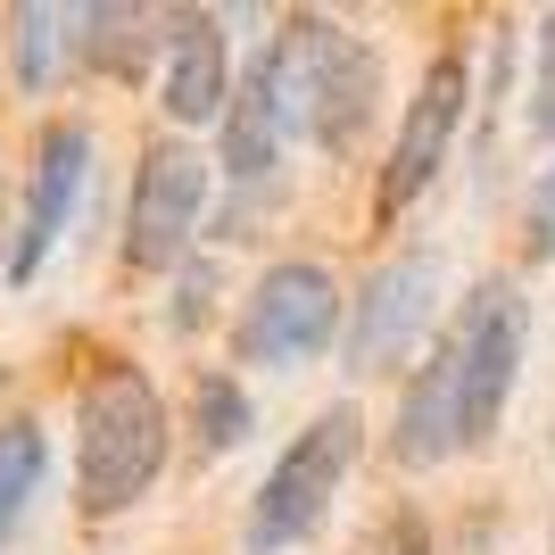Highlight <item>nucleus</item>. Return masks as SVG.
Masks as SVG:
<instances>
[{
  "instance_id": "ddd939ff",
  "label": "nucleus",
  "mask_w": 555,
  "mask_h": 555,
  "mask_svg": "<svg viewBox=\"0 0 555 555\" xmlns=\"http://www.w3.org/2000/svg\"><path fill=\"white\" fill-rule=\"evenodd\" d=\"M150 9H75V59L100 75H141L150 67Z\"/></svg>"
},
{
  "instance_id": "f257e3e1",
  "label": "nucleus",
  "mask_w": 555,
  "mask_h": 555,
  "mask_svg": "<svg viewBox=\"0 0 555 555\" xmlns=\"http://www.w3.org/2000/svg\"><path fill=\"white\" fill-rule=\"evenodd\" d=\"M166 440H175V423H166L158 382L125 357L92 365L75 390V506L92 522L141 506L166 473Z\"/></svg>"
},
{
  "instance_id": "7ed1b4c3",
  "label": "nucleus",
  "mask_w": 555,
  "mask_h": 555,
  "mask_svg": "<svg viewBox=\"0 0 555 555\" xmlns=\"http://www.w3.org/2000/svg\"><path fill=\"white\" fill-rule=\"evenodd\" d=\"M357 448H365V415H357L348 398H340V406H324V415L274 456V473L257 481L249 522H241V547H249V555L307 547V539L324 531L332 498L348 489V473H357Z\"/></svg>"
},
{
  "instance_id": "1a4fd4ad",
  "label": "nucleus",
  "mask_w": 555,
  "mask_h": 555,
  "mask_svg": "<svg viewBox=\"0 0 555 555\" xmlns=\"http://www.w3.org/2000/svg\"><path fill=\"white\" fill-rule=\"evenodd\" d=\"M464 92H473V67H464V50H440L431 67H423L415 100H406V116H398V141H390V166H382V224L390 216H406L423 199V191L440 183L448 166V141H456L464 125Z\"/></svg>"
},
{
  "instance_id": "20e7f679",
  "label": "nucleus",
  "mask_w": 555,
  "mask_h": 555,
  "mask_svg": "<svg viewBox=\"0 0 555 555\" xmlns=\"http://www.w3.org/2000/svg\"><path fill=\"white\" fill-rule=\"evenodd\" d=\"M522 348H531V299H522V282L489 274L481 291L456 307V324H448V340H440L448 373H456V406H464V448L498 440L506 398H514V382H522Z\"/></svg>"
},
{
  "instance_id": "39448f33",
  "label": "nucleus",
  "mask_w": 555,
  "mask_h": 555,
  "mask_svg": "<svg viewBox=\"0 0 555 555\" xmlns=\"http://www.w3.org/2000/svg\"><path fill=\"white\" fill-rule=\"evenodd\" d=\"M340 340V282L315 266V257H282L257 274V291L241 299V324H232V357L266 373L315 365L324 348Z\"/></svg>"
},
{
  "instance_id": "a211bd4d",
  "label": "nucleus",
  "mask_w": 555,
  "mask_h": 555,
  "mask_svg": "<svg viewBox=\"0 0 555 555\" xmlns=\"http://www.w3.org/2000/svg\"><path fill=\"white\" fill-rule=\"evenodd\" d=\"M531 257H555V166L539 175V191H531Z\"/></svg>"
},
{
  "instance_id": "2eb2a0df",
  "label": "nucleus",
  "mask_w": 555,
  "mask_h": 555,
  "mask_svg": "<svg viewBox=\"0 0 555 555\" xmlns=\"http://www.w3.org/2000/svg\"><path fill=\"white\" fill-rule=\"evenodd\" d=\"M191 423H199V448H208V456H232V448L249 440L257 406H249V390H241L232 373H199V390H191Z\"/></svg>"
},
{
  "instance_id": "6ab92c4d",
  "label": "nucleus",
  "mask_w": 555,
  "mask_h": 555,
  "mask_svg": "<svg viewBox=\"0 0 555 555\" xmlns=\"http://www.w3.org/2000/svg\"><path fill=\"white\" fill-rule=\"evenodd\" d=\"M208 282H216L208 266H191V274H183V307H175V324H183V332L199 324V315H208Z\"/></svg>"
},
{
  "instance_id": "6e6552de",
  "label": "nucleus",
  "mask_w": 555,
  "mask_h": 555,
  "mask_svg": "<svg viewBox=\"0 0 555 555\" xmlns=\"http://www.w3.org/2000/svg\"><path fill=\"white\" fill-rule=\"evenodd\" d=\"M431 315H440V257L431 249L373 266L365 291L348 299V373H398V357H415Z\"/></svg>"
},
{
  "instance_id": "f3484780",
  "label": "nucleus",
  "mask_w": 555,
  "mask_h": 555,
  "mask_svg": "<svg viewBox=\"0 0 555 555\" xmlns=\"http://www.w3.org/2000/svg\"><path fill=\"white\" fill-rule=\"evenodd\" d=\"M431 539H423V522L415 514H390V522H373V539H365V555H423Z\"/></svg>"
},
{
  "instance_id": "9b49d317",
  "label": "nucleus",
  "mask_w": 555,
  "mask_h": 555,
  "mask_svg": "<svg viewBox=\"0 0 555 555\" xmlns=\"http://www.w3.org/2000/svg\"><path fill=\"white\" fill-rule=\"evenodd\" d=\"M291 150V116H282V83H274V59L257 50L241 83H232V108H224V175L232 183H266Z\"/></svg>"
},
{
  "instance_id": "423d86ee",
  "label": "nucleus",
  "mask_w": 555,
  "mask_h": 555,
  "mask_svg": "<svg viewBox=\"0 0 555 555\" xmlns=\"http://www.w3.org/2000/svg\"><path fill=\"white\" fill-rule=\"evenodd\" d=\"M208 183L216 175L191 141H150L133 166V199H125V266L141 274L183 266L199 241V216H208Z\"/></svg>"
},
{
  "instance_id": "9d476101",
  "label": "nucleus",
  "mask_w": 555,
  "mask_h": 555,
  "mask_svg": "<svg viewBox=\"0 0 555 555\" xmlns=\"http://www.w3.org/2000/svg\"><path fill=\"white\" fill-rule=\"evenodd\" d=\"M166 67H158V108L175 125H224L232 108V50L216 9H166Z\"/></svg>"
},
{
  "instance_id": "f03ea898",
  "label": "nucleus",
  "mask_w": 555,
  "mask_h": 555,
  "mask_svg": "<svg viewBox=\"0 0 555 555\" xmlns=\"http://www.w3.org/2000/svg\"><path fill=\"white\" fill-rule=\"evenodd\" d=\"M266 59H274L291 133H307L315 150L348 158V150L365 141L373 108H382V59H373V42H357V34L332 25V17H291L274 42H266Z\"/></svg>"
},
{
  "instance_id": "4468645a",
  "label": "nucleus",
  "mask_w": 555,
  "mask_h": 555,
  "mask_svg": "<svg viewBox=\"0 0 555 555\" xmlns=\"http://www.w3.org/2000/svg\"><path fill=\"white\" fill-rule=\"evenodd\" d=\"M50 473V440L34 415H9L0 423V539L25 522V506H34V489H42Z\"/></svg>"
},
{
  "instance_id": "dca6fc26",
  "label": "nucleus",
  "mask_w": 555,
  "mask_h": 555,
  "mask_svg": "<svg viewBox=\"0 0 555 555\" xmlns=\"http://www.w3.org/2000/svg\"><path fill=\"white\" fill-rule=\"evenodd\" d=\"M531 125L555 133V9L539 17V75H531Z\"/></svg>"
},
{
  "instance_id": "0eeeda50",
  "label": "nucleus",
  "mask_w": 555,
  "mask_h": 555,
  "mask_svg": "<svg viewBox=\"0 0 555 555\" xmlns=\"http://www.w3.org/2000/svg\"><path fill=\"white\" fill-rule=\"evenodd\" d=\"M83 191H92V133L75 125V116H59V125H42V141H34V166H25V216L17 232H9V291H25V282L50 266V249L67 241L75 208H83Z\"/></svg>"
},
{
  "instance_id": "f8f14e48",
  "label": "nucleus",
  "mask_w": 555,
  "mask_h": 555,
  "mask_svg": "<svg viewBox=\"0 0 555 555\" xmlns=\"http://www.w3.org/2000/svg\"><path fill=\"white\" fill-rule=\"evenodd\" d=\"M59 59H75V9H50V0L9 9V67H17L25 92H50Z\"/></svg>"
}]
</instances>
